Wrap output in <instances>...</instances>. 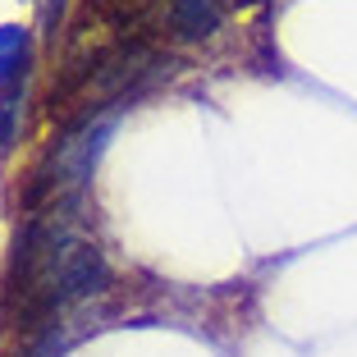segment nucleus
<instances>
[{"instance_id":"f257e3e1","label":"nucleus","mask_w":357,"mask_h":357,"mask_svg":"<svg viewBox=\"0 0 357 357\" xmlns=\"http://www.w3.org/2000/svg\"><path fill=\"white\" fill-rule=\"evenodd\" d=\"M165 14H169L174 37H183V42H206L211 32L220 28L225 5L220 0H165Z\"/></svg>"},{"instance_id":"f03ea898","label":"nucleus","mask_w":357,"mask_h":357,"mask_svg":"<svg viewBox=\"0 0 357 357\" xmlns=\"http://www.w3.org/2000/svg\"><path fill=\"white\" fill-rule=\"evenodd\" d=\"M32 64V28L28 23H0V87L28 74Z\"/></svg>"},{"instance_id":"7ed1b4c3","label":"nucleus","mask_w":357,"mask_h":357,"mask_svg":"<svg viewBox=\"0 0 357 357\" xmlns=\"http://www.w3.org/2000/svg\"><path fill=\"white\" fill-rule=\"evenodd\" d=\"M28 78V74H23ZM23 78H14V83L0 87V160L14 151V142H19V101H23Z\"/></svg>"},{"instance_id":"20e7f679","label":"nucleus","mask_w":357,"mask_h":357,"mask_svg":"<svg viewBox=\"0 0 357 357\" xmlns=\"http://www.w3.org/2000/svg\"><path fill=\"white\" fill-rule=\"evenodd\" d=\"M64 5H69V0H46V28H55V23H60Z\"/></svg>"}]
</instances>
